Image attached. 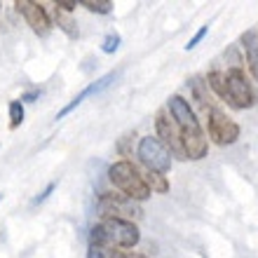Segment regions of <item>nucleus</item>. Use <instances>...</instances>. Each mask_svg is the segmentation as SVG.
Instances as JSON below:
<instances>
[{
    "label": "nucleus",
    "mask_w": 258,
    "mask_h": 258,
    "mask_svg": "<svg viewBox=\"0 0 258 258\" xmlns=\"http://www.w3.org/2000/svg\"><path fill=\"white\" fill-rule=\"evenodd\" d=\"M141 242V230L134 221L117 216H106L92 228L89 244H108L115 249H134Z\"/></svg>",
    "instance_id": "f257e3e1"
},
{
    "label": "nucleus",
    "mask_w": 258,
    "mask_h": 258,
    "mask_svg": "<svg viewBox=\"0 0 258 258\" xmlns=\"http://www.w3.org/2000/svg\"><path fill=\"white\" fill-rule=\"evenodd\" d=\"M108 181L115 185L124 197L134 200V202H146V200L153 195V192L148 190L146 181H143L139 167H136L134 162H129V160H117V162L110 164Z\"/></svg>",
    "instance_id": "f03ea898"
},
{
    "label": "nucleus",
    "mask_w": 258,
    "mask_h": 258,
    "mask_svg": "<svg viewBox=\"0 0 258 258\" xmlns=\"http://www.w3.org/2000/svg\"><path fill=\"white\" fill-rule=\"evenodd\" d=\"M225 103H230L232 108L246 110L256 106V92H253L251 82L246 80L242 68H230L225 73Z\"/></svg>",
    "instance_id": "7ed1b4c3"
},
{
    "label": "nucleus",
    "mask_w": 258,
    "mask_h": 258,
    "mask_svg": "<svg viewBox=\"0 0 258 258\" xmlns=\"http://www.w3.org/2000/svg\"><path fill=\"white\" fill-rule=\"evenodd\" d=\"M139 162L148 171H157V174H167L171 169V155L169 150L164 148L157 136H143L139 141Z\"/></svg>",
    "instance_id": "20e7f679"
},
{
    "label": "nucleus",
    "mask_w": 258,
    "mask_h": 258,
    "mask_svg": "<svg viewBox=\"0 0 258 258\" xmlns=\"http://www.w3.org/2000/svg\"><path fill=\"white\" fill-rule=\"evenodd\" d=\"M204 115H207V134L216 146H232L239 139V124L230 120L223 110L211 106L204 110Z\"/></svg>",
    "instance_id": "39448f33"
},
{
    "label": "nucleus",
    "mask_w": 258,
    "mask_h": 258,
    "mask_svg": "<svg viewBox=\"0 0 258 258\" xmlns=\"http://www.w3.org/2000/svg\"><path fill=\"white\" fill-rule=\"evenodd\" d=\"M99 214H101V218L117 216L132 221V216H139L141 209H139V202L124 197L122 192H101V197H99Z\"/></svg>",
    "instance_id": "423d86ee"
},
{
    "label": "nucleus",
    "mask_w": 258,
    "mask_h": 258,
    "mask_svg": "<svg viewBox=\"0 0 258 258\" xmlns=\"http://www.w3.org/2000/svg\"><path fill=\"white\" fill-rule=\"evenodd\" d=\"M14 7H17V12L24 17V21L31 26V31H33L35 35H40V38L49 35V31H52V19H49L47 10H45L40 3H33V0H17Z\"/></svg>",
    "instance_id": "0eeeda50"
},
{
    "label": "nucleus",
    "mask_w": 258,
    "mask_h": 258,
    "mask_svg": "<svg viewBox=\"0 0 258 258\" xmlns=\"http://www.w3.org/2000/svg\"><path fill=\"white\" fill-rule=\"evenodd\" d=\"M155 132H157L160 143L169 150V155H174L176 160H188L183 150V141H181V132H178L176 124L171 122V117H167V113H157Z\"/></svg>",
    "instance_id": "6e6552de"
},
{
    "label": "nucleus",
    "mask_w": 258,
    "mask_h": 258,
    "mask_svg": "<svg viewBox=\"0 0 258 258\" xmlns=\"http://www.w3.org/2000/svg\"><path fill=\"white\" fill-rule=\"evenodd\" d=\"M167 108H169L171 122L178 127V132H202L200 120H197V115H195V110L190 108V103L185 101L181 94L169 96Z\"/></svg>",
    "instance_id": "1a4fd4ad"
},
{
    "label": "nucleus",
    "mask_w": 258,
    "mask_h": 258,
    "mask_svg": "<svg viewBox=\"0 0 258 258\" xmlns=\"http://www.w3.org/2000/svg\"><path fill=\"white\" fill-rule=\"evenodd\" d=\"M113 80H115V73H108V75H103V78H99L96 82H92V85H87V87L82 89L80 94L73 96V99H71V101H68L66 106H63V108L56 113V120H63L66 115H71V113H73V110L78 108V106H80V103L85 101L87 96H94V94H99V92H103V89L108 87Z\"/></svg>",
    "instance_id": "9d476101"
},
{
    "label": "nucleus",
    "mask_w": 258,
    "mask_h": 258,
    "mask_svg": "<svg viewBox=\"0 0 258 258\" xmlns=\"http://www.w3.org/2000/svg\"><path fill=\"white\" fill-rule=\"evenodd\" d=\"M181 141L188 160H202L209 153V143L204 139L202 132H181Z\"/></svg>",
    "instance_id": "9b49d317"
},
{
    "label": "nucleus",
    "mask_w": 258,
    "mask_h": 258,
    "mask_svg": "<svg viewBox=\"0 0 258 258\" xmlns=\"http://www.w3.org/2000/svg\"><path fill=\"white\" fill-rule=\"evenodd\" d=\"M242 42V49H244V59H246V66L251 71V75L258 80V28H249L242 33L239 38Z\"/></svg>",
    "instance_id": "f8f14e48"
},
{
    "label": "nucleus",
    "mask_w": 258,
    "mask_h": 258,
    "mask_svg": "<svg viewBox=\"0 0 258 258\" xmlns=\"http://www.w3.org/2000/svg\"><path fill=\"white\" fill-rule=\"evenodd\" d=\"M54 21H56V26H59V31H63L71 40H75L80 35V28H78V21L73 19V14L61 12V10L54 7Z\"/></svg>",
    "instance_id": "ddd939ff"
},
{
    "label": "nucleus",
    "mask_w": 258,
    "mask_h": 258,
    "mask_svg": "<svg viewBox=\"0 0 258 258\" xmlns=\"http://www.w3.org/2000/svg\"><path fill=\"white\" fill-rule=\"evenodd\" d=\"M190 89H192V96H195V101L202 106L204 110L211 108V96H209V85H207V80L204 78H200V75H195L190 80Z\"/></svg>",
    "instance_id": "4468645a"
},
{
    "label": "nucleus",
    "mask_w": 258,
    "mask_h": 258,
    "mask_svg": "<svg viewBox=\"0 0 258 258\" xmlns=\"http://www.w3.org/2000/svg\"><path fill=\"white\" fill-rule=\"evenodd\" d=\"M143 181H146V185H148L150 192H160V195H164V192H169V181H167V176L164 174H157V171H141Z\"/></svg>",
    "instance_id": "2eb2a0df"
},
{
    "label": "nucleus",
    "mask_w": 258,
    "mask_h": 258,
    "mask_svg": "<svg viewBox=\"0 0 258 258\" xmlns=\"http://www.w3.org/2000/svg\"><path fill=\"white\" fill-rule=\"evenodd\" d=\"M87 258H127V251L115 249V246H108V244H89Z\"/></svg>",
    "instance_id": "dca6fc26"
},
{
    "label": "nucleus",
    "mask_w": 258,
    "mask_h": 258,
    "mask_svg": "<svg viewBox=\"0 0 258 258\" xmlns=\"http://www.w3.org/2000/svg\"><path fill=\"white\" fill-rule=\"evenodd\" d=\"M204 80H207L209 89H214L221 99H225V73H221V71H211Z\"/></svg>",
    "instance_id": "f3484780"
},
{
    "label": "nucleus",
    "mask_w": 258,
    "mask_h": 258,
    "mask_svg": "<svg viewBox=\"0 0 258 258\" xmlns=\"http://www.w3.org/2000/svg\"><path fill=\"white\" fill-rule=\"evenodd\" d=\"M80 5L94 14H110L113 7H115L110 0H80Z\"/></svg>",
    "instance_id": "a211bd4d"
},
{
    "label": "nucleus",
    "mask_w": 258,
    "mask_h": 258,
    "mask_svg": "<svg viewBox=\"0 0 258 258\" xmlns=\"http://www.w3.org/2000/svg\"><path fill=\"white\" fill-rule=\"evenodd\" d=\"M7 110H10V129H17L21 122H24V103L19 101V99H14V101H10V106H7Z\"/></svg>",
    "instance_id": "6ab92c4d"
},
{
    "label": "nucleus",
    "mask_w": 258,
    "mask_h": 258,
    "mask_svg": "<svg viewBox=\"0 0 258 258\" xmlns=\"http://www.w3.org/2000/svg\"><path fill=\"white\" fill-rule=\"evenodd\" d=\"M120 42H122L120 33L110 31V33H106V38L101 40V52H103V54H115L117 49H120Z\"/></svg>",
    "instance_id": "aec40b11"
},
{
    "label": "nucleus",
    "mask_w": 258,
    "mask_h": 258,
    "mask_svg": "<svg viewBox=\"0 0 258 258\" xmlns=\"http://www.w3.org/2000/svg\"><path fill=\"white\" fill-rule=\"evenodd\" d=\"M207 33H209V26H202V28H200V31H197L195 35H192L190 40H188V45H185V49H188V52H190V49H195L197 45H200V42L204 40V35H207Z\"/></svg>",
    "instance_id": "412c9836"
},
{
    "label": "nucleus",
    "mask_w": 258,
    "mask_h": 258,
    "mask_svg": "<svg viewBox=\"0 0 258 258\" xmlns=\"http://www.w3.org/2000/svg\"><path fill=\"white\" fill-rule=\"evenodd\" d=\"M54 7H56V10H61V12L73 14V10L78 7V3H75V0H56Z\"/></svg>",
    "instance_id": "4be33fe9"
},
{
    "label": "nucleus",
    "mask_w": 258,
    "mask_h": 258,
    "mask_svg": "<svg viewBox=\"0 0 258 258\" xmlns=\"http://www.w3.org/2000/svg\"><path fill=\"white\" fill-rule=\"evenodd\" d=\"M54 188H56V183H54V181H52V183H49L47 188H45V190L40 192V195L35 197V200H33V204H42V202H45V200H47L49 195H52V192H54Z\"/></svg>",
    "instance_id": "5701e85b"
},
{
    "label": "nucleus",
    "mask_w": 258,
    "mask_h": 258,
    "mask_svg": "<svg viewBox=\"0 0 258 258\" xmlns=\"http://www.w3.org/2000/svg\"><path fill=\"white\" fill-rule=\"evenodd\" d=\"M38 96H40V89H33V92H26V94H21L19 101H21V103H26V101H35Z\"/></svg>",
    "instance_id": "b1692460"
},
{
    "label": "nucleus",
    "mask_w": 258,
    "mask_h": 258,
    "mask_svg": "<svg viewBox=\"0 0 258 258\" xmlns=\"http://www.w3.org/2000/svg\"><path fill=\"white\" fill-rule=\"evenodd\" d=\"M127 258H148L146 253H139V251H132V253H127Z\"/></svg>",
    "instance_id": "393cba45"
},
{
    "label": "nucleus",
    "mask_w": 258,
    "mask_h": 258,
    "mask_svg": "<svg viewBox=\"0 0 258 258\" xmlns=\"http://www.w3.org/2000/svg\"><path fill=\"white\" fill-rule=\"evenodd\" d=\"M0 202H3V195H0Z\"/></svg>",
    "instance_id": "a878e982"
},
{
    "label": "nucleus",
    "mask_w": 258,
    "mask_h": 258,
    "mask_svg": "<svg viewBox=\"0 0 258 258\" xmlns=\"http://www.w3.org/2000/svg\"><path fill=\"white\" fill-rule=\"evenodd\" d=\"M0 7H3V5H0Z\"/></svg>",
    "instance_id": "bb28decb"
}]
</instances>
